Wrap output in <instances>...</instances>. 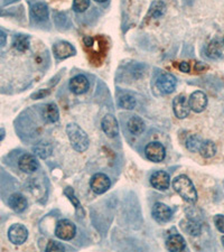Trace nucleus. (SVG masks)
I'll return each instance as SVG.
<instances>
[{"instance_id":"obj_10","label":"nucleus","mask_w":224,"mask_h":252,"mask_svg":"<svg viewBox=\"0 0 224 252\" xmlns=\"http://www.w3.org/2000/svg\"><path fill=\"white\" fill-rule=\"evenodd\" d=\"M150 184L158 190H166L170 185V176L164 170H158L150 177Z\"/></svg>"},{"instance_id":"obj_20","label":"nucleus","mask_w":224,"mask_h":252,"mask_svg":"<svg viewBox=\"0 0 224 252\" xmlns=\"http://www.w3.org/2000/svg\"><path fill=\"white\" fill-rule=\"evenodd\" d=\"M181 227L184 232L187 234L192 235V237H197V235L201 234L202 226L198 222L194 220H184L181 222Z\"/></svg>"},{"instance_id":"obj_38","label":"nucleus","mask_w":224,"mask_h":252,"mask_svg":"<svg viewBox=\"0 0 224 252\" xmlns=\"http://www.w3.org/2000/svg\"><path fill=\"white\" fill-rule=\"evenodd\" d=\"M8 15H9V13H7V11L2 9V8H0V17H1V16H8Z\"/></svg>"},{"instance_id":"obj_15","label":"nucleus","mask_w":224,"mask_h":252,"mask_svg":"<svg viewBox=\"0 0 224 252\" xmlns=\"http://www.w3.org/2000/svg\"><path fill=\"white\" fill-rule=\"evenodd\" d=\"M18 166L22 172L32 174L38 169V161L35 156L31 155V154H25L19 158Z\"/></svg>"},{"instance_id":"obj_3","label":"nucleus","mask_w":224,"mask_h":252,"mask_svg":"<svg viewBox=\"0 0 224 252\" xmlns=\"http://www.w3.org/2000/svg\"><path fill=\"white\" fill-rule=\"evenodd\" d=\"M76 234V227L74 223L68 220H61L55 227V235L64 241H70Z\"/></svg>"},{"instance_id":"obj_37","label":"nucleus","mask_w":224,"mask_h":252,"mask_svg":"<svg viewBox=\"0 0 224 252\" xmlns=\"http://www.w3.org/2000/svg\"><path fill=\"white\" fill-rule=\"evenodd\" d=\"M3 138H5V130L0 129V141H1Z\"/></svg>"},{"instance_id":"obj_7","label":"nucleus","mask_w":224,"mask_h":252,"mask_svg":"<svg viewBox=\"0 0 224 252\" xmlns=\"http://www.w3.org/2000/svg\"><path fill=\"white\" fill-rule=\"evenodd\" d=\"M177 85V79L170 73H164L156 81V87L158 90L164 94H170L175 91Z\"/></svg>"},{"instance_id":"obj_27","label":"nucleus","mask_w":224,"mask_h":252,"mask_svg":"<svg viewBox=\"0 0 224 252\" xmlns=\"http://www.w3.org/2000/svg\"><path fill=\"white\" fill-rule=\"evenodd\" d=\"M14 47L18 52H26L30 48V37L26 35H18L15 37Z\"/></svg>"},{"instance_id":"obj_6","label":"nucleus","mask_w":224,"mask_h":252,"mask_svg":"<svg viewBox=\"0 0 224 252\" xmlns=\"http://www.w3.org/2000/svg\"><path fill=\"white\" fill-rule=\"evenodd\" d=\"M111 186V181L103 173H97L93 175L91 181H90V188L92 189L96 194H103L107 192Z\"/></svg>"},{"instance_id":"obj_28","label":"nucleus","mask_w":224,"mask_h":252,"mask_svg":"<svg viewBox=\"0 0 224 252\" xmlns=\"http://www.w3.org/2000/svg\"><path fill=\"white\" fill-rule=\"evenodd\" d=\"M120 107L125 110H132V109L136 108V99L132 95L130 94H124L119 97V101H118Z\"/></svg>"},{"instance_id":"obj_8","label":"nucleus","mask_w":224,"mask_h":252,"mask_svg":"<svg viewBox=\"0 0 224 252\" xmlns=\"http://www.w3.org/2000/svg\"><path fill=\"white\" fill-rule=\"evenodd\" d=\"M173 110L178 119H185L191 112L189 100L184 94H179L173 101Z\"/></svg>"},{"instance_id":"obj_26","label":"nucleus","mask_w":224,"mask_h":252,"mask_svg":"<svg viewBox=\"0 0 224 252\" xmlns=\"http://www.w3.org/2000/svg\"><path fill=\"white\" fill-rule=\"evenodd\" d=\"M202 144H203V139H202L201 136L192 135V136H190L189 138H187L185 145H186V148L189 149L190 152L198 153Z\"/></svg>"},{"instance_id":"obj_34","label":"nucleus","mask_w":224,"mask_h":252,"mask_svg":"<svg viewBox=\"0 0 224 252\" xmlns=\"http://www.w3.org/2000/svg\"><path fill=\"white\" fill-rule=\"evenodd\" d=\"M178 68H179V71H182L184 73H190L191 72V65H190V63H187V62L178 63Z\"/></svg>"},{"instance_id":"obj_25","label":"nucleus","mask_w":224,"mask_h":252,"mask_svg":"<svg viewBox=\"0 0 224 252\" xmlns=\"http://www.w3.org/2000/svg\"><path fill=\"white\" fill-rule=\"evenodd\" d=\"M206 54H207V56H209V58L213 59V60H217L219 58H221V55H222L221 43H220L219 40H217V39L212 40L209 45H207Z\"/></svg>"},{"instance_id":"obj_30","label":"nucleus","mask_w":224,"mask_h":252,"mask_svg":"<svg viewBox=\"0 0 224 252\" xmlns=\"http://www.w3.org/2000/svg\"><path fill=\"white\" fill-rule=\"evenodd\" d=\"M64 194L66 195V196L68 197V200H70L72 202V204L74 205L76 209H79V207L81 206L80 205V202L79 200H77L75 194H74V190H73L71 188H66L64 189Z\"/></svg>"},{"instance_id":"obj_4","label":"nucleus","mask_w":224,"mask_h":252,"mask_svg":"<svg viewBox=\"0 0 224 252\" xmlns=\"http://www.w3.org/2000/svg\"><path fill=\"white\" fill-rule=\"evenodd\" d=\"M27 238L28 230L24 224L16 223V224L11 225L9 227V230H8V239H9V241L15 246L23 245L24 242H26Z\"/></svg>"},{"instance_id":"obj_16","label":"nucleus","mask_w":224,"mask_h":252,"mask_svg":"<svg viewBox=\"0 0 224 252\" xmlns=\"http://www.w3.org/2000/svg\"><path fill=\"white\" fill-rule=\"evenodd\" d=\"M8 204L11 207V210H14L16 213H22L27 209V200L24 195L19 193H15L10 195L9 200H8Z\"/></svg>"},{"instance_id":"obj_14","label":"nucleus","mask_w":224,"mask_h":252,"mask_svg":"<svg viewBox=\"0 0 224 252\" xmlns=\"http://www.w3.org/2000/svg\"><path fill=\"white\" fill-rule=\"evenodd\" d=\"M70 90L74 93V94H83V93L87 92L90 88V82L87 79V76H84L82 74L76 75L70 81Z\"/></svg>"},{"instance_id":"obj_31","label":"nucleus","mask_w":224,"mask_h":252,"mask_svg":"<svg viewBox=\"0 0 224 252\" xmlns=\"http://www.w3.org/2000/svg\"><path fill=\"white\" fill-rule=\"evenodd\" d=\"M46 251H48V252H55V251L62 252V251H65V247L63 245H61L60 242H55V241H53V240H51V241L47 243Z\"/></svg>"},{"instance_id":"obj_12","label":"nucleus","mask_w":224,"mask_h":252,"mask_svg":"<svg viewBox=\"0 0 224 252\" xmlns=\"http://www.w3.org/2000/svg\"><path fill=\"white\" fill-rule=\"evenodd\" d=\"M53 53H54L55 58L59 60H64L71 56L75 55V48L73 47L68 42H59L53 46Z\"/></svg>"},{"instance_id":"obj_40","label":"nucleus","mask_w":224,"mask_h":252,"mask_svg":"<svg viewBox=\"0 0 224 252\" xmlns=\"http://www.w3.org/2000/svg\"><path fill=\"white\" fill-rule=\"evenodd\" d=\"M9 2H16V1H19V0H8Z\"/></svg>"},{"instance_id":"obj_24","label":"nucleus","mask_w":224,"mask_h":252,"mask_svg":"<svg viewBox=\"0 0 224 252\" xmlns=\"http://www.w3.org/2000/svg\"><path fill=\"white\" fill-rule=\"evenodd\" d=\"M198 153L201 154L203 158L209 159V158L214 157L215 154H217V145L212 140H203V144L201 148H199Z\"/></svg>"},{"instance_id":"obj_35","label":"nucleus","mask_w":224,"mask_h":252,"mask_svg":"<svg viewBox=\"0 0 224 252\" xmlns=\"http://www.w3.org/2000/svg\"><path fill=\"white\" fill-rule=\"evenodd\" d=\"M7 43V35L2 31H0V47L5 46Z\"/></svg>"},{"instance_id":"obj_39","label":"nucleus","mask_w":224,"mask_h":252,"mask_svg":"<svg viewBox=\"0 0 224 252\" xmlns=\"http://www.w3.org/2000/svg\"><path fill=\"white\" fill-rule=\"evenodd\" d=\"M95 1H96V2H99V3H103V2H107L108 0H95Z\"/></svg>"},{"instance_id":"obj_17","label":"nucleus","mask_w":224,"mask_h":252,"mask_svg":"<svg viewBox=\"0 0 224 252\" xmlns=\"http://www.w3.org/2000/svg\"><path fill=\"white\" fill-rule=\"evenodd\" d=\"M166 248L168 251L173 252L184 251L186 248V242L181 234H174L167 239Z\"/></svg>"},{"instance_id":"obj_36","label":"nucleus","mask_w":224,"mask_h":252,"mask_svg":"<svg viewBox=\"0 0 224 252\" xmlns=\"http://www.w3.org/2000/svg\"><path fill=\"white\" fill-rule=\"evenodd\" d=\"M195 68H196L197 72H202V71L206 70L207 66H206V65H203L202 63H196V67H195Z\"/></svg>"},{"instance_id":"obj_32","label":"nucleus","mask_w":224,"mask_h":252,"mask_svg":"<svg viewBox=\"0 0 224 252\" xmlns=\"http://www.w3.org/2000/svg\"><path fill=\"white\" fill-rule=\"evenodd\" d=\"M213 220H214V224H215V226H217V229L221 233H224V215H222V214L215 215Z\"/></svg>"},{"instance_id":"obj_13","label":"nucleus","mask_w":224,"mask_h":252,"mask_svg":"<svg viewBox=\"0 0 224 252\" xmlns=\"http://www.w3.org/2000/svg\"><path fill=\"white\" fill-rule=\"evenodd\" d=\"M101 127L105 135L110 138H115L119 135V124L112 115H107L101 123Z\"/></svg>"},{"instance_id":"obj_5","label":"nucleus","mask_w":224,"mask_h":252,"mask_svg":"<svg viewBox=\"0 0 224 252\" xmlns=\"http://www.w3.org/2000/svg\"><path fill=\"white\" fill-rule=\"evenodd\" d=\"M146 157L148 158L150 161L154 162H161L166 157V149L160 142L153 141L146 146L145 149Z\"/></svg>"},{"instance_id":"obj_19","label":"nucleus","mask_w":224,"mask_h":252,"mask_svg":"<svg viewBox=\"0 0 224 252\" xmlns=\"http://www.w3.org/2000/svg\"><path fill=\"white\" fill-rule=\"evenodd\" d=\"M128 130L134 136L141 135L145 130V121L138 116L131 117L128 120Z\"/></svg>"},{"instance_id":"obj_23","label":"nucleus","mask_w":224,"mask_h":252,"mask_svg":"<svg viewBox=\"0 0 224 252\" xmlns=\"http://www.w3.org/2000/svg\"><path fill=\"white\" fill-rule=\"evenodd\" d=\"M32 152L37 157L42 158V159H46V158L50 157L53 153V147L50 142L46 141H42L37 144L36 146H34L32 148Z\"/></svg>"},{"instance_id":"obj_11","label":"nucleus","mask_w":224,"mask_h":252,"mask_svg":"<svg viewBox=\"0 0 224 252\" xmlns=\"http://www.w3.org/2000/svg\"><path fill=\"white\" fill-rule=\"evenodd\" d=\"M172 210L164 203H156L153 207V217L160 223H166L172 219Z\"/></svg>"},{"instance_id":"obj_21","label":"nucleus","mask_w":224,"mask_h":252,"mask_svg":"<svg viewBox=\"0 0 224 252\" xmlns=\"http://www.w3.org/2000/svg\"><path fill=\"white\" fill-rule=\"evenodd\" d=\"M32 15L36 20L38 22H43L48 18V8L43 2H36L31 8Z\"/></svg>"},{"instance_id":"obj_22","label":"nucleus","mask_w":224,"mask_h":252,"mask_svg":"<svg viewBox=\"0 0 224 252\" xmlns=\"http://www.w3.org/2000/svg\"><path fill=\"white\" fill-rule=\"evenodd\" d=\"M166 13V5L160 0H155L152 2L148 10V18H160Z\"/></svg>"},{"instance_id":"obj_18","label":"nucleus","mask_w":224,"mask_h":252,"mask_svg":"<svg viewBox=\"0 0 224 252\" xmlns=\"http://www.w3.org/2000/svg\"><path fill=\"white\" fill-rule=\"evenodd\" d=\"M43 118L46 123L54 124L60 119V111L58 105L55 103H48L44 107L43 109Z\"/></svg>"},{"instance_id":"obj_1","label":"nucleus","mask_w":224,"mask_h":252,"mask_svg":"<svg viewBox=\"0 0 224 252\" xmlns=\"http://www.w3.org/2000/svg\"><path fill=\"white\" fill-rule=\"evenodd\" d=\"M173 189L185 202L193 204L197 201V192L193 182L186 175H179L173 181Z\"/></svg>"},{"instance_id":"obj_2","label":"nucleus","mask_w":224,"mask_h":252,"mask_svg":"<svg viewBox=\"0 0 224 252\" xmlns=\"http://www.w3.org/2000/svg\"><path fill=\"white\" fill-rule=\"evenodd\" d=\"M66 133L72 147L77 153H84L89 148L90 141L87 132L76 124H68L66 127Z\"/></svg>"},{"instance_id":"obj_33","label":"nucleus","mask_w":224,"mask_h":252,"mask_svg":"<svg viewBox=\"0 0 224 252\" xmlns=\"http://www.w3.org/2000/svg\"><path fill=\"white\" fill-rule=\"evenodd\" d=\"M50 93H51L50 90H45V89H43V90H38L37 92L32 93V100L43 99V97L47 96L48 94H50Z\"/></svg>"},{"instance_id":"obj_41","label":"nucleus","mask_w":224,"mask_h":252,"mask_svg":"<svg viewBox=\"0 0 224 252\" xmlns=\"http://www.w3.org/2000/svg\"><path fill=\"white\" fill-rule=\"evenodd\" d=\"M222 245L224 246V235H223V237H222Z\"/></svg>"},{"instance_id":"obj_29","label":"nucleus","mask_w":224,"mask_h":252,"mask_svg":"<svg viewBox=\"0 0 224 252\" xmlns=\"http://www.w3.org/2000/svg\"><path fill=\"white\" fill-rule=\"evenodd\" d=\"M90 7V0H73V9L76 13H84Z\"/></svg>"},{"instance_id":"obj_9","label":"nucleus","mask_w":224,"mask_h":252,"mask_svg":"<svg viewBox=\"0 0 224 252\" xmlns=\"http://www.w3.org/2000/svg\"><path fill=\"white\" fill-rule=\"evenodd\" d=\"M189 103H190L191 110L196 113H199L205 110L207 105V96L204 92L195 91L191 94L189 99Z\"/></svg>"}]
</instances>
